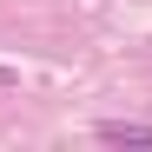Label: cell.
Wrapping results in <instances>:
<instances>
[{"label":"cell","instance_id":"cell-2","mask_svg":"<svg viewBox=\"0 0 152 152\" xmlns=\"http://www.w3.org/2000/svg\"><path fill=\"white\" fill-rule=\"evenodd\" d=\"M13 86H20V73H13V66H0V93H13Z\"/></svg>","mask_w":152,"mask_h":152},{"label":"cell","instance_id":"cell-1","mask_svg":"<svg viewBox=\"0 0 152 152\" xmlns=\"http://www.w3.org/2000/svg\"><path fill=\"white\" fill-rule=\"evenodd\" d=\"M106 145H152V126H132V119H106L99 126Z\"/></svg>","mask_w":152,"mask_h":152}]
</instances>
